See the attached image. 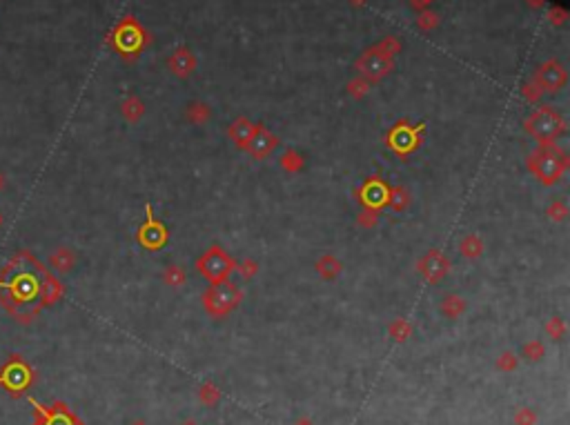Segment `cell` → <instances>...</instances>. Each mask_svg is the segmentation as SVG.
<instances>
[{"instance_id": "cell-2", "label": "cell", "mask_w": 570, "mask_h": 425, "mask_svg": "<svg viewBox=\"0 0 570 425\" xmlns=\"http://www.w3.org/2000/svg\"><path fill=\"white\" fill-rule=\"evenodd\" d=\"M52 265L56 267L58 272H67L69 267H71V263H73V256H71V252L69 249H65V247H60V249H56V252L52 254Z\"/></svg>"}, {"instance_id": "cell-4", "label": "cell", "mask_w": 570, "mask_h": 425, "mask_svg": "<svg viewBox=\"0 0 570 425\" xmlns=\"http://www.w3.org/2000/svg\"><path fill=\"white\" fill-rule=\"evenodd\" d=\"M32 403L36 405V410H41V412L45 414V417H47V425H69V421H67L65 414H47L36 401H32Z\"/></svg>"}, {"instance_id": "cell-6", "label": "cell", "mask_w": 570, "mask_h": 425, "mask_svg": "<svg viewBox=\"0 0 570 425\" xmlns=\"http://www.w3.org/2000/svg\"><path fill=\"white\" fill-rule=\"evenodd\" d=\"M3 223H5V214L0 211V227H3Z\"/></svg>"}, {"instance_id": "cell-1", "label": "cell", "mask_w": 570, "mask_h": 425, "mask_svg": "<svg viewBox=\"0 0 570 425\" xmlns=\"http://www.w3.org/2000/svg\"><path fill=\"white\" fill-rule=\"evenodd\" d=\"M30 383H32V369L23 361H18V358H14V361L3 369V374H0V385H5L7 390H12L14 394L23 392Z\"/></svg>"}, {"instance_id": "cell-3", "label": "cell", "mask_w": 570, "mask_h": 425, "mask_svg": "<svg viewBox=\"0 0 570 425\" xmlns=\"http://www.w3.org/2000/svg\"><path fill=\"white\" fill-rule=\"evenodd\" d=\"M58 294H60L58 283L52 281V279H47V285L43 288V303H54V301L58 299Z\"/></svg>"}, {"instance_id": "cell-5", "label": "cell", "mask_w": 570, "mask_h": 425, "mask_svg": "<svg viewBox=\"0 0 570 425\" xmlns=\"http://www.w3.org/2000/svg\"><path fill=\"white\" fill-rule=\"evenodd\" d=\"M5 183H7V179H5V174H3V172H0V192H3V189H5Z\"/></svg>"}]
</instances>
